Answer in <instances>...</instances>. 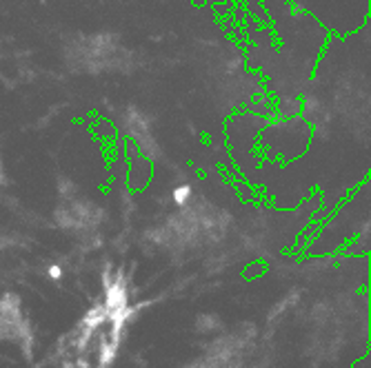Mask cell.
I'll return each instance as SVG.
<instances>
[{
    "label": "cell",
    "mask_w": 371,
    "mask_h": 368,
    "mask_svg": "<svg viewBox=\"0 0 371 368\" xmlns=\"http://www.w3.org/2000/svg\"><path fill=\"white\" fill-rule=\"evenodd\" d=\"M189 198H191V189L185 187V184L174 191V202H176V204H187V202H189Z\"/></svg>",
    "instance_id": "obj_1"
},
{
    "label": "cell",
    "mask_w": 371,
    "mask_h": 368,
    "mask_svg": "<svg viewBox=\"0 0 371 368\" xmlns=\"http://www.w3.org/2000/svg\"><path fill=\"white\" fill-rule=\"evenodd\" d=\"M47 275H49L51 280H60V278H63V268L53 264V266H49V271H47Z\"/></svg>",
    "instance_id": "obj_2"
}]
</instances>
